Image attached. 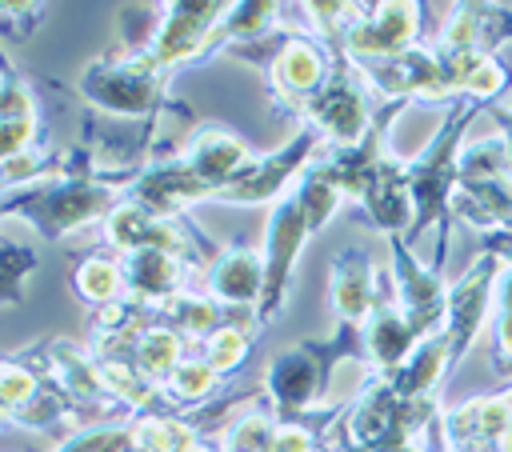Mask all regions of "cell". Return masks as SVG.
<instances>
[{"label":"cell","instance_id":"1","mask_svg":"<svg viewBox=\"0 0 512 452\" xmlns=\"http://www.w3.org/2000/svg\"><path fill=\"white\" fill-rule=\"evenodd\" d=\"M140 168H100L88 148H72L60 156V168L28 188L4 192V220H24L44 240H60L88 224H104L108 212L124 200V188L136 180Z\"/></svg>","mask_w":512,"mask_h":452},{"label":"cell","instance_id":"2","mask_svg":"<svg viewBox=\"0 0 512 452\" xmlns=\"http://www.w3.org/2000/svg\"><path fill=\"white\" fill-rule=\"evenodd\" d=\"M488 112L484 104L468 100V96H456L448 100V112H444V124L436 128V136L412 156L404 160V176H408V192H412V228H408V244L416 248L420 236L436 224L440 236H436V252H432V268L444 272V256H448V228H452V200H456V188H460V172H456V156H460V144L468 140V124Z\"/></svg>","mask_w":512,"mask_h":452},{"label":"cell","instance_id":"3","mask_svg":"<svg viewBox=\"0 0 512 452\" xmlns=\"http://www.w3.org/2000/svg\"><path fill=\"white\" fill-rule=\"evenodd\" d=\"M168 80H172V72L160 68L144 48L116 44L104 56L84 64V72L76 80V92L84 96V104H92L108 116L148 120L164 108Z\"/></svg>","mask_w":512,"mask_h":452},{"label":"cell","instance_id":"4","mask_svg":"<svg viewBox=\"0 0 512 452\" xmlns=\"http://www.w3.org/2000/svg\"><path fill=\"white\" fill-rule=\"evenodd\" d=\"M332 56H336L332 76H328V84L308 100L300 124H312V128L324 136V144L348 148V144H360V140L372 132L380 108H376V96L368 92V84H364L356 60L344 56V52H336V48H332Z\"/></svg>","mask_w":512,"mask_h":452},{"label":"cell","instance_id":"5","mask_svg":"<svg viewBox=\"0 0 512 452\" xmlns=\"http://www.w3.org/2000/svg\"><path fill=\"white\" fill-rule=\"evenodd\" d=\"M424 8L428 4H408V0H384V4H360L352 24L340 32L336 52L352 56L356 64H380V60H396L404 52H412L420 40V24H424Z\"/></svg>","mask_w":512,"mask_h":452},{"label":"cell","instance_id":"6","mask_svg":"<svg viewBox=\"0 0 512 452\" xmlns=\"http://www.w3.org/2000/svg\"><path fill=\"white\" fill-rule=\"evenodd\" d=\"M500 256L496 252H480L472 256V264L448 284V300H444V336H448V352H452V372L464 364V356L476 348L480 332L488 328V316H496V276H500Z\"/></svg>","mask_w":512,"mask_h":452},{"label":"cell","instance_id":"7","mask_svg":"<svg viewBox=\"0 0 512 452\" xmlns=\"http://www.w3.org/2000/svg\"><path fill=\"white\" fill-rule=\"evenodd\" d=\"M320 148H324V136H320L312 124H296V132H292L280 148L256 156L252 172H248L236 188L220 192V204H236V208L268 204V208H272V204L284 200V196L292 192V184L312 168V160L320 156Z\"/></svg>","mask_w":512,"mask_h":452},{"label":"cell","instance_id":"8","mask_svg":"<svg viewBox=\"0 0 512 452\" xmlns=\"http://www.w3.org/2000/svg\"><path fill=\"white\" fill-rule=\"evenodd\" d=\"M308 224L300 216V204L292 200V192L284 200H276L268 208V224H264V296H260V308H256V320L260 328H268L280 312H284V300L292 292V280H296V260L308 244Z\"/></svg>","mask_w":512,"mask_h":452},{"label":"cell","instance_id":"9","mask_svg":"<svg viewBox=\"0 0 512 452\" xmlns=\"http://www.w3.org/2000/svg\"><path fill=\"white\" fill-rule=\"evenodd\" d=\"M332 64H336V56H332V48H328L316 32H296V28H288L284 44L276 48V56H272L268 68H264L272 100H276L280 108H288V112L300 120L304 108H308V100L328 84Z\"/></svg>","mask_w":512,"mask_h":452},{"label":"cell","instance_id":"10","mask_svg":"<svg viewBox=\"0 0 512 452\" xmlns=\"http://www.w3.org/2000/svg\"><path fill=\"white\" fill-rule=\"evenodd\" d=\"M224 12H228V4H220V0H172V4H160V24H156L152 40L144 44V52L168 72H176L180 64L208 60V40L220 28Z\"/></svg>","mask_w":512,"mask_h":452},{"label":"cell","instance_id":"11","mask_svg":"<svg viewBox=\"0 0 512 452\" xmlns=\"http://www.w3.org/2000/svg\"><path fill=\"white\" fill-rule=\"evenodd\" d=\"M176 156L216 192V200H220V192L236 188L252 172V164H256L252 144L240 132L224 128V124H212V120L208 124H196Z\"/></svg>","mask_w":512,"mask_h":452},{"label":"cell","instance_id":"12","mask_svg":"<svg viewBox=\"0 0 512 452\" xmlns=\"http://www.w3.org/2000/svg\"><path fill=\"white\" fill-rule=\"evenodd\" d=\"M124 200L140 204L144 212H152L160 220H180L192 204L216 200V192L180 156H168V160H148L136 172V180L124 188Z\"/></svg>","mask_w":512,"mask_h":452},{"label":"cell","instance_id":"13","mask_svg":"<svg viewBox=\"0 0 512 452\" xmlns=\"http://www.w3.org/2000/svg\"><path fill=\"white\" fill-rule=\"evenodd\" d=\"M328 288H332V316H336V324H356L360 328L372 316V308L388 296V272L376 268L368 248L352 244V248H340L332 256Z\"/></svg>","mask_w":512,"mask_h":452},{"label":"cell","instance_id":"14","mask_svg":"<svg viewBox=\"0 0 512 452\" xmlns=\"http://www.w3.org/2000/svg\"><path fill=\"white\" fill-rule=\"evenodd\" d=\"M120 272H124V300L148 312H160L172 296L188 288L192 264L164 248H132V252H120Z\"/></svg>","mask_w":512,"mask_h":452},{"label":"cell","instance_id":"15","mask_svg":"<svg viewBox=\"0 0 512 452\" xmlns=\"http://www.w3.org/2000/svg\"><path fill=\"white\" fill-rule=\"evenodd\" d=\"M200 288L224 308L256 312L264 296V256L248 244H228L204 264Z\"/></svg>","mask_w":512,"mask_h":452},{"label":"cell","instance_id":"16","mask_svg":"<svg viewBox=\"0 0 512 452\" xmlns=\"http://www.w3.org/2000/svg\"><path fill=\"white\" fill-rule=\"evenodd\" d=\"M360 340H364V360L372 364V372L376 376H392L412 356V348L424 340V332L408 320V312L396 304L392 284H388V296L360 324Z\"/></svg>","mask_w":512,"mask_h":452},{"label":"cell","instance_id":"17","mask_svg":"<svg viewBox=\"0 0 512 452\" xmlns=\"http://www.w3.org/2000/svg\"><path fill=\"white\" fill-rule=\"evenodd\" d=\"M368 216V224L380 236H408L412 228V192H408V176H404V160L384 152L356 200Z\"/></svg>","mask_w":512,"mask_h":452},{"label":"cell","instance_id":"18","mask_svg":"<svg viewBox=\"0 0 512 452\" xmlns=\"http://www.w3.org/2000/svg\"><path fill=\"white\" fill-rule=\"evenodd\" d=\"M36 144H44L40 140L36 96H32L28 80L12 68L8 52H4V76H0V160L4 156H20V152H28Z\"/></svg>","mask_w":512,"mask_h":452},{"label":"cell","instance_id":"19","mask_svg":"<svg viewBox=\"0 0 512 452\" xmlns=\"http://www.w3.org/2000/svg\"><path fill=\"white\" fill-rule=\"evenodd\" d=\"M384 380H388L404 400L440 396V388L452 380V352H448L444 328L432 332V336H424V340L412 348V356H408L392 376H384Z\"/></svg>","mask_w":512,"mask_h":452},{"label":"cell","instance_id":"20","mask_svg":"<svg viewBox=\"0 0 512 452\" xmlns=\"http://www.w3.org/2000/svg\"><path fill=\"white\" fill-rule=\"evenodd\" d=\"M452 220L492 236L512 232V180H488V184H460L452 200Z\"/></svg>","mask_w":512,"mask_h":452},{"label":"cell","instance_id":"21","mask_svg":"<svg viewBox=\"0 0 512 452\" xmlns=\"http://www.w3.org/2000/svg\"><path fill=\"white\" fill-rule=\"evenodd\" d=\"M188 352H192V344H188L176 328L160 324V316H156V320L136 336V344H132V360H128V364L160 388V384L176 372V364H180Z\"/></svg>","mask_w":512,"mask_h":452},{"label":"cell","instance_id":"22","mask_svg":"<svg viewBox=\"0 0 512 452\" xmlns=\"http://www.w3.org/2000/svg\"><path fill=\"white\" fill-rule=\"evenodd\" d=\"M72 292L96 312L124 300V272L116 252H88L72 264Z\"/></svg>","mask_w":512,"mask_h":452},{"label":"cell","instance_id":"23","mask_svg":"<svg viewBox=\"0 0 512 452\" xmlns=\"http://www.w3.org/2000/svg\"><path fill=\"white\" fill-rule=\"evenodd\" d=\"M276 428H280L276 408L268 400H260V404H248L244 412H236L228 420V428L216 436V444H220V452H272Z\"/></svg>","mask_w":512,"mask_h":452},{"label":"cell","instance_id":"24","mask_svg":"<svg viewBox=\"0 0 512 452\" xmlns=\"http://www.w3.org/2000/svg\"><path fill=\"white\" fill-rule=\"evenodd\" d=\"M220 384H224V376H220L204 356L188 352V356L176 364V372L160 384V392H164L176 408H200V404L216 400V388H220Z\"/></svg>","mask_w":512,"mask_h":452},{"label":"cell","instance_id":"25","mask_svg":"<svg viewBox=\"0 0 512 452\" xmlns=\"http://www.w3.org/2000/svg\"><path fill=\"white\" fill-rule=\"evenodd\" d=\"M292 200L300 204V216H304V224H308L312 236H316L320 228H328V220L344 208V192L336 188V180H332L328 172L316 168V160H312V168L292 184Z\"/></svg>","mask_w":512,"mask_h":452},{"label":"cell","instance_id":"26","mask_svg":"<svg viewBox=\"0 0 512 452\" xmlns=\"http://www.w3.org/2000/svg\"><path fill=\"white\" fill-rule=\"evenodd\" d=\"M456 172H460V184L512 180V176H508V148H504V136H500V132H488V136H468V140L460 144Z\"/></svg>","mask_w":512,"mask_h":452},{"label":"cell","instance_id":"27","mask_svg":"<svg viewBox=\"0 0 512 452\" xmlns=\"http://www.w3.org/2000/svg\"><path fill=\"white\" fill-rule=\"evenodd\" d=\"M256 336H260V328H252V324H224V328H216V332L200 344V356H204L224 380H232V376L248 364Z\"/></svg>","mask_w":512,"mask_h":452},{"label":"cell","instance_id":"28","mask_svg":"<svg viewBox=\"0 0 512 452\" xmlns=\"http://www.w3.org/2000/svg\"><path fill=\"white\" fill-rule=\"evenodd\" d=\"M132 420L92 424V428L68 432V440H60L52 452H136V428H132Z\"/></svg>","mask_w":512,"mask_h":452},{"label":"cell","instance_id":"29","mask_svg":"<svg viewBox=\"0 0 512 452\" xmlns=\"http://www.w3.org/2000/svg\"><path fill=\"white\" fill-rule=\"evenodd\" d=\"M36 272V248L28 240H16L12 232L0 244V284H4V308H16L24 296V284Z\"/></svg>","mask_w":512,"mask_h":452},{"label":"cell","instance_id":"30","mask_svg":"<svg viewBox=\"0 0 512 452\" xmlns=\"http://www.w3.org/2000/svg\"><path fill=\"white\" fill-rule=\"evenodd\" d=\"M44 392V380L32 364H24L20 356H8L4 368H0V404H4V420L24 412L36 396Z\"/></svg>","mask_w":512,"mask_h":452},{"label":"cell","instance_id":"31","mask_svg":"<svg viewBox=\"0 0 512 452\" xmlns=\"http://www.w3.org/2000/svg\"><path fill=\"white\" fill-rule=\"evenodd\" d=\"M44 20V4H0V32H4V48L24 40L36 24Z\"/></svg>","mask_w":512,"mask_h":452},{"label":"cell","instance_id":"32","mask_svg":"<svg viewBox=\"0 0 512 452\" xmlns=\"http://www.w3.org/2000/svg\"><path fill=\"white\" fill-rule=\"evenodd\" d=\"M316 448H320V436H316L312 424H304V420H280L272 452H316Z\"/></svg>","mask_w":512,"mask_h":452},{"label":"cell","instance_id":"33","mask_svg":"<svg viewBox=\"0 0 512 452\" xmlns=\"http://www.w3.org/2000/svg\"><path fill=\"white\" fill-rule=\"evenodd\" d=\"M488 332H492V360H496V372H512V312H496Z\"/></svg>","mask_w":512,"mask_h":452},{"label":"cell","instance_id":"34","mask_svg":"<svg viewBox=\"0 0 512 452\" xmlns=\"http://www.w3.org/2000/svg\"><path fill=\"white\" fill-rule=\"evenodd\" d=\"M488 116L500 124V136H504V148H508V176H512V108L504 100L488 104Z\"/></svg>","mask_w":512,"mask_h":452},{"label":"cell","instance_id":"35","mask_svg":"<svg viewBox=\"0 0 512 452\" xmlns=\"http://www.w3.org/2000/svg\"><path fill=\"white\" fill-rule=\"evenodd\" d=\"M492 296H496V312H512V264H500Z\"/></svg>","mask_w":512,"mask_h":452},{"label":"cell","instance_id":"36","mask_svg":"<svg viewBox=\"0 0 512 452\" xmlns=\"http://www.w3.org/2000/svg\"><path fill=\"white\" fill-rule=\"evenodd\" d=\"M504 104H508V108H512V92H508V96H504Z\"/></svg>","mask_w":512,"mask_h":452}]
</instances>
